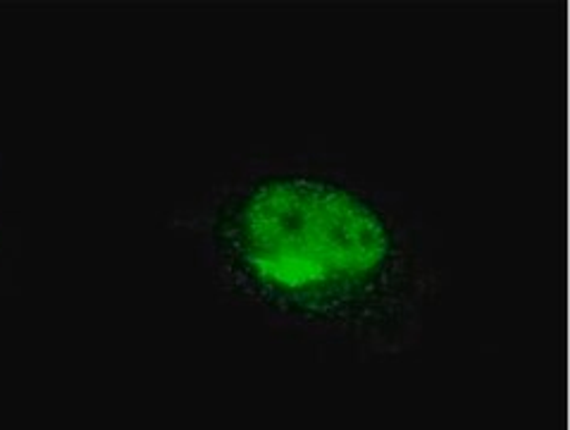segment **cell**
<instances>
[{
	"label": "cell",
	"instance_id": "1",
	"mask_svg": "<svg viewBox=\"0 0 570 430\" xmlns=\"http://www.w3.org/2000/svg\"><path fill=\"white\" fill-rule=\"evenodd\" d=\"M177 225L232 304L358 359L413 352L446 285L425 211L323 148L234 160Z\"/></svg>",
	"mask_w": 570,
	"mask_h": 430
},
{
	"label": "cell",
	"instance_id": "2",
	"mask_svg": "<svg viewBox=\"0 0 570 430\" xmlns=\"http://www.w3.org/2000/svg\"><path fill=\"white\" fill-rule=\"evenodd\" d=\"M0 256H3V223H0Z\"/></svg>",
	"mask_w": 570,
	"mask_h": 430
}]
</instances>
